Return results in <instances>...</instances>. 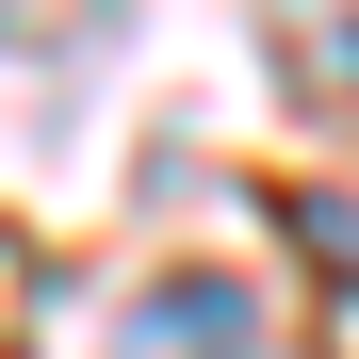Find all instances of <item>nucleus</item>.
I'll list each match as a JSON object with an SVG mask.
<instances>
[{"instance_id":"obj_1","label":"nucleus","mask_w":359,"mask_h":359,"mask_svg":"<svg viewBox=\"0 0 359 359\" xmlns=\"http://www.w3.org/2000/svg\"><path fill=\"white\" fill-rule=\"evenodd\" d=\"M98 359H262V294L229 262H180V278H147L131 311L98 327Z\"/></svg>"},{"instance_id":"obj_2","label":"nucleus","mask_w":359,"mask_h":359,"mask_svg":"<svg viewBox=\"0 0 359 359\" xmlns=\"http://www.w3.org/2000/svg\"><path fill=\"white\" fill-rule=\"evenodd\" d=\"M311 82H359V33H311Z\"/></svg>"}]
</instances>
